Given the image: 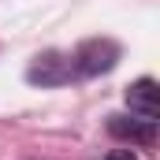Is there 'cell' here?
Masks as SVG:
<instances>
[{
  "instance_id": "obj_1",
  "label": "cell",
  "mask_w": 160,
  "mask_h": 160,
  "mask_svg": "<svg viewBox=\"0 0 160 160\" xmlns=\"http://www.w3.org/2000/svg\"><path fill=\"white\" fill-rule=\"evenodd\" d=\"M127 104H130V112H134L138 119L157 123L160 119V89H157V82L153 78H138L127 89Z\"/></svg>"
},
{
  "instance_id": "obj_2",
  "label": "cell",
  "mask_w": 160,
  "mask_h": 160,
  "mask_svg": "<svg viewBox=\"0 0 160 160\" xmlns=\"http://www.w3.org/2000/svg\"><path fill=\"white\" fill-rule=\"evenodd\" d=\"M116 56H119V45H112V41H89L82 52L71 56V63H75L78 75H93V71H108L116 63Z\"/></svg>"
},
{
  "instance_id": "obj_3",
  "label": "cell",
  "mask_w": 160,
  "mask_h": 160,
  "mask_svg": "<svg viewBox=\"0 0 160 160\" xmlns=\"http://www.w3.org/2000/svg\"><path fill=\"white\" fill-rule=\"evenodd\" d=\"M108 130L116 134V138H130V142H153V123L145 119H123V116H116V119L108 123Z\"/></svg>"
},
{
  "instance_id": "obj_4",
  "label": "cell",
  "mask_w": 160,
  "mask_h": 160,
  "mask_svg": "<svg viewBox=\"0 0 160 160\" xmlns=\"http://www.w3.org/2000/svg\"><path fill=\"white\" fill-rule=\"evenodd\" d=\"M104 160H138V157H134L130 149H112V153H108Z\"/></svg>"
}]
</instances>
